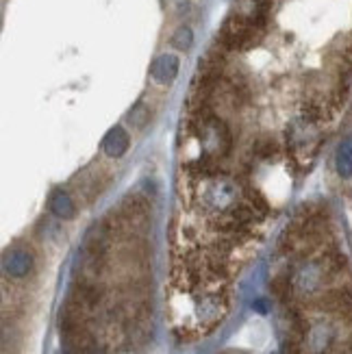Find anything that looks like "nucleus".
I'll use <instances>...</instances> for the list:
<instances>
[{
	"mask_svg": "<svg viewBox=\"0 0 352 354\" xmlns=\"http://www.w3.org/2000/svg\"><path fill=\"white\" fill-rule=\"evenodd\" d=\"M326 276H331L324 268L322 261H311V263L302 266L300 272L296 274V289L300 291V294H315V291L324 285Z\"/></svg>",
	"mask_w": 352,
	"mask_h": 354,
	"instance_id": "obj_3",
	"label": "nucleus"
},
{
	"mask_svg": "<svg viewBox=\"0 0 352 354\" xmlns=\"http://www.w3.org/2000/svg\"><path fill=\"white\" fill-rule=\"evenodd\" d=\"M270 289H272V294L277 296L281 302H287L289 298H292V281H289V276H277V279H272L270 283Z\"/></svg>",
	"mask_w": 352,
	"mask_h": 354,
	"instance_id": "obj_12",
	"label": "nucleus"
},
{
	"mask_svg": "<svg viewBox=\"0 0 352 354\" xmlns=\"http://www.w3.org/2000/svg\"><path fill=\"white\" fill-rule=\"evenodd\" d=\"M66 354H70V352H66Z\"/></svg>",
	"mask_w": 352,
	"mask_h": 354,
	"instance_id": "obj_17",
	"label": "nucleus"
},
{
	"mask_svg": "<svg viewBox=\"0 0 352 354\" xmlns=\"http://www.w3.org/2000/svg\"><path fill=\"white\" fill-rule=\"evenodd\" d=\"M335 165H337V172L342 178L352 176V135H346L340 148H337V157H335Z\"/></svg>",
	"mask_w": 352,
	"mask_h": 354,
	"instance_id": "obj_10",
	"label": "nucleus"
},
{
	"mask_svg": "<svg viewBox=\"0 0 352 354\" xmlns=\"http://www.w3.org/2000/svg\"><path fill=\"white\" fill-rule=\"evenodd\" d=\"M178 68H180V61L176 55H161L155 59V64H152V68H150V74L157 83L165 85V83H172L176 79Z\"/></svg>",
	"mask_w": 352,
	"mask_h": 354,
	"instance_id": "obj_5",
	"label": "nucleus"
},
{
	"mask_svg": "<svg viewBox=\"0 0 352 354\" xmlns=\"http://www.w3.org/2000/svg\"><path fill=\"white\" fill-rule=\"evenodd\" d=\"M259 28L261 26L257 22L235 13L224 22V26L220 30V41H222V46H226V48H248L250 44L257 41Z\"/></svg>",
	"mask_w": 352,
	"mask_h": 354,
	"instance_id": "obj_2",
	"label": "nucleus"
},
{
	"mask_svg": "<svg viewBox=\"0 0 352 354\" xmlns=\"http://www.w3.org/2000/svg\"><path fill=\"white\" fill-rule=\"evenodd\" d=\"M350 348H352V335H350Z\"/></svg>",
	"mask_w": 352,
	"mask_h": 354,
	"instance_id": "obj_16",
	"label": "nucleus"
},
{
	"mask_svg": "<svg viewBox=\"0 0 352 354\" xmlns=\"http://www.w3.org/2000/svg\"><path fill=\"white\" fill-rule=\"evenodd\" d=\"M254 150H257L259 157H270V155H274V150H277V142L270 140V137H266V140H259L254 144Z\"/></svg>",
	"mask_w": 352,
	"mask_h": 354,
	"instance_id": "obj_14",
	"label": "nucleus"
},
{
	"mask_svg": "<svg viewBox=\"0 0 352 354\" xmlns=\"http://www.w3.org/2000/svg\"><path fill=\"white\" fill-rule=\"evenodd\" d=\"M131 146V135L122 129V127H115L106 133V137L102 140V150L106 157H113V159H120L127 155V150Z\"/></svg>",
	"mask_w": 352,
	"mask_h": 354,
	"instance_id": "obj_6",
	"label": "nucleus"
},
{
	"mask_svg": "<svg viewBox=\"0 0 352 354\" xmlns=\"http://www.w3.org/2000/svg\"><path fill=\"white\" fill-rule=\"evenodd\" d=\"M129 122H131V127L133 129H137V131H142L148 122H150V106L146 104V102H137L133 109H131V113H129Z\"/></svg>",
	"mask_w": 352,
	"mask_h": 354,
	"instance_id": "obj_11",
	"label": "nucleus"
},
{
	"mask_svg": "<svg viewBox=\"0 0 352 354\" xmlns=\"http://www.w3.org/2000/svg\"><path fill=\"white\" fill-rule=\"evenodd\" d=\"M48 207H50V211L57 215V218H61V220H72V218H74V213H76L74 200H72L70 194L64 192V189H55V192L50 194Z\"/></svg>",
	"mask_w": 352,
	"mask_h": 354,
	"instance_id": "obj_9",
	"label": "nucleus"
},
{
	"mask_svg": "<svg viewBox=\"0 0 352 354\" xmlns=\"http://www.w3.org/2000/svg\"><path fill=\"white\" fill-rule=\"evenodd\" d=\"M237 200H239V189L235 180H231L224 174L203 178L196 192V203L211 213L231 211L233 207H237Z\"/></svg>",
	"mask_w": 352,
	"mask_h": 354,
	"instance_id": "obj_1",
	"label": "nucleus"
},
{
	"mask_svg": "<svg viewBox=\"0 0 352 354\" xmlns=\"http://www.w3.org/2000/svg\"><path fill=\"white\" fill-rule=\"evenodd\" d=\"M3 266L11 279H24V276L33 270V257L26 250H11L5 254Z\"/></svg>",
	"mask_w": 352,
	"mask_h": 354,
	"instance_id": "obj_8",
	"label": "nucleus"
},
{
	"mask_svg": "<svg viewBox=\"0 0 352 354\" xmlns=\"http://www.w3.org/2000/svg\"><path fill=\"white\" fill-rule=\"evenodd\" d=\"M281 354H300V339L294 335H289L287 339L283 342Z\"/></svg>",
	"mask_w": 352,
	"mask_h": 354,
	"instance_id": "obj_15",
	"label": "nucleus"
},
{
	"mask_svg": "<svg viewBox=\"0 0 352 354\" xmlns=\"http://www.w3.org/2000/svg\"><path fill=\"white\" fill-rule=\"evenodd\" d=\"M196 313H198V319H201L203 324H209V326L218 324L226 313V298H222L220 294L205 296L201 302H198Z\"/></svg>",
	"mask_w": 352,
	"mask_h": 354,
	"instance_id": "obj_4",
	"label": "nucleus"
},
{
	"mask_svg": "<svg viewBox=\"0 0 352 354\" xmlns=\"http://www.w3.org/2000/svg\"><path fill=\"white\" fill-rule=\"evenodd\" d=\"M309 348L313 354H326L333 348L335 342V330L326 322H317L315 326L309 328Z\"/></svg>",
	"mask_w": 352,
	"mask_h": 354,
	"instance_id": "obj_7",
	"label": "nucleus"
},
{
	"mask_svg": "<svg viewBox=\"0 0 352 354\" xmlns=\"http://www.w3.org/2000/svg\"><path fill=\"white\" fill-rule=\"evenodd\" d=\"M172 46L178 50H189L192 46H194V30L189 26H178L174 30V35H172Z\"/></svg>",
	"mask_w": 352,
	"mask_h": 354,
	"instance_id": "obj_13",
	"label": "nucleus"
}]
</instances>
